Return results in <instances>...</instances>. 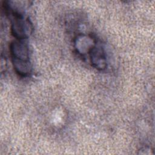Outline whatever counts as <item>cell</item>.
<instances>
[{"label": "cell", "instance_id": "obj_2", "mask_svg": "<svg viewBox=\"0 0 155 155\" xmlns=\"http://www.w3.org/2000/svg\"><path fill=\"white\" fill-rule=\"evenodd\" d=\"M90 53L91 62L97 68L103 69L106 67L105 53L101 47L94 45L90 50Z\"/></svg>", "mask_w": 155, "mask_h": 155}, {"label": "cell", "instance_id": "obj_1", "mask_svg": "<svg viewBox=\"0 0 155 155\" xmlns=\"http://www.w3.org/2000/svg\"><path fill=\"white\" fill-rule=\"evenodd\" d=\"M19 40L12 43L11 54L16 71L20 75L26 76L30 71L28 48L25 42Z\"/></svg>", "mask_w": 155, "mask_h": 155}]
</instances>
